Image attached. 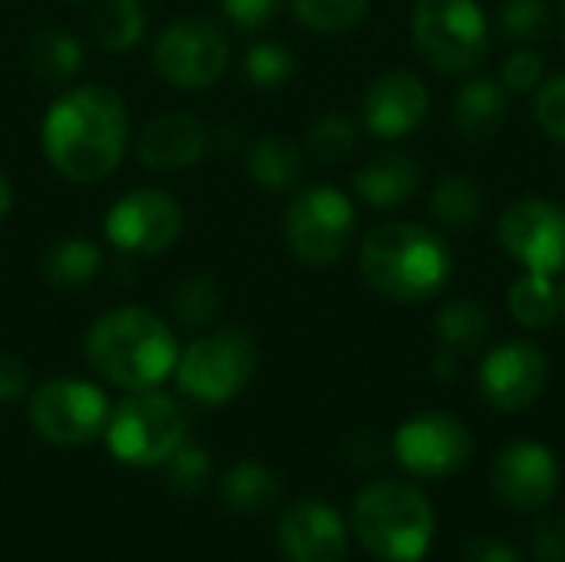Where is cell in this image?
<instances>
[{
    "label": "cell",
    "instance_id": "cell-20",
    "mask_svg": "<svg viewBox=\"0 0 565 562\" xmlns=\"http://www.w3.org/2000/svg\"><path fill=\"white\" fill-rule=\"evenodd\" d=\"M507 119V86L493 76L467 79L454 96V126L463 139L483 142Z\"/></svg>",
    "mask_w": 565,
    "mask_h": 562
},
{
    "label": "cell",
    "instance_id": "cell-41",
    "mask_svg": "<svg viewBox=\"0 0 565 562\" xmlns=\"http://www.w3.org/2000/svg\"><path fill=\"white\" fill-rule=\"evenodd\" d=\"M457 358H460V354H454V351H447V348H444V354L434 361V374H437V378H444V381H450V378L457 374Z\"/></svg>",
    "mask_w": 565,
    "mask_h": 562
},
{
    "label": "cell",
    "instance_id": "cell-24",
    "mask_svg": "<svg viewBox=\"0 0 565 562\" xmlns=\"http://www.w3.org/2000/svg\"><path fill=\"white\" fill-rule=\"evenodd\" d=\"M507 305H510V315L530 331H543L563 315L559 285L550 275H536V272H526L523 278L510 285Z\"/></svg>",
    "mask_w": 565,
    "mask_h": 562
},
{
    "label": "cell",
    "instance_id": "cell-23",
    "mask_svg": "<svg viewBox=\"0 0 565 562\" xmlns=\"http://www.w3.org/2000/svg\"><path fill=\"white\" fill-rule=\"evenodd\" d=\"M99 265H103V252L96 242L89 238H79V235H70V238H60L56 245L46 248L43 255V278L53 285V288H79L86 282H93L99 275Z\"/></svg>",
    "mask_w": 565,
    "mask_h": 562
},
{
    "label": "cell",
    "instance_id": "cell-7",
    "mask_svg": "<svg viewBox=\"0 0 565 562\" xmlns=\"http://www.w3.org/2000/svg\"><path fill=\"white\" fill-rule=\"evenodd\" d=\"M109 454L129 467L166 464L185 444V414L159 391H132L106 421Z\"/></svg>",
    "mask_w": 565,
    "mask_h": 562
},
{
    "label": "cell",
    "instance_id": "cell-6",
    "mask_svg": "<svg viewBox=\"0 0 565 562\" xmlns=\"http://www.w3.org/2000/svg\"><path fill=\"white\" fill-rule=\"evenodd\" d=\"M258 368V344L245 328L212 331L192 341L175 361V381L199 404H228L245 391Z\"/></svg>",
    "mask_w": 565,
    "mask_h": 562
},
{
    "label": "cell",
    "instance_id": "cell-38",
    "mask_svg": "<svg viewBox=\"0 0 565 562\" xmlns=\"http://www.w3.org/2000/svg\"><path fill=\"white\" fill-rule=\"evenodd\" d=\"M533 556L540 562H565V523L550 520L533 533Z\"/></svg>",
    "mask_w": 565,
    "mask_h": 562
},
{
    "label": "cell",
    "instance_id": "cell-3",
    "mask_svg": "<svg viewBox=\"0 0 565 562\" xmlns=\"http://www.w3.org/2000/svg\"><path fill=\"white\" fill-rule=\"evenodd\" d=\"M361 272L367 285L401 305H417L444 291L454 272L450 245L414 222H384L361 242Z\"/></svg>",
    "mask_w": 565,
    "mask_h": 562
},
{
    "label": "cell",
    "instance_id": "cell-22",
    "mask_svg": "<svg viewBox=\"0 0 565 562\" xmlns=\"http://www.w3.org/2000/svg\"><path fill=\"white\" fill-rule=\"evenodd\" d=\"M252 179L268 192H288L305 172V152L285 136H262L248 156Z\"/></svg>",
    "mask_w": 565,
    "mask_h": 562
},
{
    "label": "cell",
    "instance_id": "cell-42",
    "mask_svg": "<svg viewBox=\"0 0 565 562\" xmlns=\"http://www.w3.org/2000/svg\"><path fill=\"white\" fill-rule=\"evenodd\" d=\"M10 205H13V189H10V179H7V176L0 172V222L7 219Z\"/></svg>",
    "mask_w": 565,
    "mask_h": 562
},
{
    "label": "cell",
    "instance_id": "cell-32",
    "mask_svg": "<svg viewBox=\"0 0 565 562\" xmlns=\"http://www.w3.org/2000/svg\"><path fill=\"white\" fill-rule=\"evenodd\" d=\"M245 76L258 89H278L295 76V56L288 46H281L275 40L255 43L245 56Z\"/></svg>",
    "mask_w": 565,
    "mask_h": 562
},
{
    "label": "cell",
    "instance_id": "cell-5",
    "mask_svg": "<svg viewBox=\"0 0 565 562\" xmlns=\"http://www.w3.org/2000/svg\"><path fill=\"white\" fill-rule=\"evenodd\" d=\"M414 46L440 73L460 76L490 56V23L477 0H417Z\"/></svg>",
    "mask_w": 565,
    "mask_h": 562
},
{
    "label": "cell",
    "instance_id": "cell-21",
    "mask_svg": "<svg viewBox=\"0 0 565 562\" xmlns=\"http://www.w3.org/2000/svg\"><path fill=\"white\" fill-rule=\"evenodd\" d=\"M26 66L43 83H70L83 70V43L66 30H36L26 43Z\"/></svg>",
    "mask_w": 565,
    "mask_h": 562
},
{
    "label": "cell",
    "instance_id": "cell-37",
    "mask_svg": "<svg viewBox=\"0 0 565 562\" xmlns=\"http://www.w3.org/2000/svg\"><path fill=\"white\" fill-rule=\"evenodd\" d=\"M278 7H281V0H222L225 17L245 33L262 30L278 13Z\"/></svg>",
    "mask_w": 565,
    "mask_h": 562
},
{
    "label": "cell",
    "instance_id": "cell-18",
    "mask_svg": "<svg viewBox=\"0 0 565 562\" xmlns=\"http://www.w3.org/2000/svg\"><path fill=\"white\" fill-rule=\"evenodd\" d=\"M209 132L192 113H162L136 136V156L146 169L172 172L195 166L205 152Z\"/></svg>",
    "mask_w": 565,
    "mask_h": 562
},
{
    "label": "cell",
    "instance_id": "cell-12",
    "mask_svg": "<svg viewBox=\"0 0 565 562\" xmlns=\"http://www.w3.org/2000/svg\"><path fill=\"white\" fill-rule=\"evenodd\" d=\"M497 238L503 252L536 275H565V209L550 199H520L503 209Z\"/></svg>",
    "mask_w": 565,
    "mask_h": 562
},
{
    "label": "cell",
    "instance_id": "cell-4",
    "mask_svg": "<svg viewBox=\"0 0 565 562\" xmlns=\"http://www.w3.org/2000/svg\"><path fill=\"white\" fill-rule=\"evenodd\" d=\"M351 523L361 547L384 562H420L437 533L430 500L404 480L364 487L354 500Z\"/></svg>",
    "mask_w": 565,
    "mask_h": 562
},
{
    "label": "cell",
    "instance_id": "cell-31",
    "mask_svg": "<svg viewBox=\"0 0 565 562\" xmlns=\"http://www.w3.org/2000/svg\"><path fill=\"white\" fill-rule=\"evenodd\" d=\"M354 146H358V126L341 113H328L308 129V152L324 166L344 162L354 152Z\"/></svg>",
    "mask_w": 565,
    "mask_h": 562
},
{
    "label": "cell",
    "instance_id": "cell-9",
    "mask_svg": "<svg viewBox=\"0 0 565 562\" xmlns=\"http://www.w3.org/2000/svg\"><path fill=\"white\" fill-rule=\"evenodd\" d=\"M228 40L205 17L172 20L152 43L156 73L175 89H205L228 70Z\"/></svg>",
    "mask_w": 565,
    "mask_h": 562
},
{
    "label": "cell",
    "instance_id": "cell-39",
    "mask_svg": "<svg viewBox=\"0 0 565 562\" xmlns=\"http://www.w3.org/2000/svg\"><path fill=\"white\" fill-rule=\"evenodd\" d=\"M26 391V368L13 354H0V404L20 401Z\"/></svg>",
    "mask_w": 565,
    "mask_h": 562
},
{
    "label": "cell",
    "instance_id": "cell-13",
    "mask_svg": "<svg viewBox=\"0 0 565 562\" xmlns=\"http://www.w3.org/2000/svg\"><path fill=\"white\" fill-rule=\"evenodd\" d=\"M182 205L159 189H132L103 219L106 238L126 255H159L182 235Z\"/></svg>",
    "mask_w": 565,
    "mask_h": 562
},
{
    "label": "cell",
    "instance_id": "cell-30",
    "mask_svg": "<svg viewBox=\"0 0 565 562\" xmlns=\"http://www.w3.org/2000/svg\"><path fill=\"white\" fill-rule=\"evenodd\" d=\"M218 311H222V291H218V285L212 278L195 275V278H185V282L175 285V291H172V315L182 325L202 328Z\"/></svg>",
    "mask_w": 565,
    "mask_h": 562
},
{
    "label": "cell",
    "instance_id": "cell-10",
    "mask_svg": "<svg viewBox=\"0 0 565 562\" xmlns=\"http://www.w3.org/2000/svg\"><path fill=\"white\" fill-rule=\"evenodd\" d=\"M106 421L109 401L89 381L56 378L30 397V424L53 447H83L106 431Z\"/></svg>",
    "mask_w": 565,
    "mask_h": 562
},
{
    "label": "cell",
    "instance_id": "cell-36",
    "mask_svg": "<svg viewBox=\"0 0 565 562\" xmlns=\"http://www.w3.org/2000/svg\"><path fill=\"white\" fill-rule=\"evenodd\" d=\"M169 480H172V487L179 490V494H195L202 484H205V477H209V457L202 454V450H195V447H179L172 457H169Z\"/></svg>",
    "mask_w": 565,
    "mask_h": 562
},
{
    "label": "cell",
    "instance_id": "cell-43",
    "mask_svg": "<svg viewBox=\"0 0 565 562\" xmlns=\"http://www.w3.org/2000/svg\"><path fill=\"white\" fill-rule=\"evenodd\" d=\"M559 17H563V36H565V0H563V10H559Z\"/></svg>",
    "mask_w": 565,
    "mask_h": 562
},
{
    "label": "cell",
    "instance_id": "cell-17",
    "mask_svg": "<svg viewBox=\"0 0 565 562\" xmlns=\"http://www.w3.org/2000/svg\"><path fill=\"white\" fill-rule=\"evenodd\" d=\"M278 547L288 562H344L348 527L341 513L321 500H301L278 523Z\"/></svg>",
    "mask_w": 565,
    "mask_h": 562
},
{
    "label": "cell",
    "instance_id": "cell-11",
    "mask_svg": "<svg viewBox=\"0 0 565 562\" xmlns=\"http://www.w3.org/2000/svg\"><path fill=\"white\" fill-rule=\"evenodd\" d=\"M394 457L407 474L420 480H444L470 464L473 437L454 414L424 411L397 427Z\"/></svg>",
    "mask_w": 565,
    "mask_h": 562
},
{
    "label": "cell",
    "instance_id": "cell-29",
    "mask_svg": "<svg viewBox=\"0 0 565 562\" xmlns=\"http://www.w3.org/2000/svg\"><path fill=\"white\" fill-rule=\"evenodd\" d=\"M371 0H291L295 17L315 33H348L367 17Z\"/></svg>",
    "mask_w": 565,
    "mask_h": 562
},
{
    "label": "cell",
    "instance_id": "cell-34",
    "mask_svg": "<svg viewBox=\"0 0 565 562\" xmlns=\"http://www.w3.org/2000/svg\"><path fill=\"white\" fill-rule=\"evenodd\" d=\"M533 116L553 142L565 146V73L536 86Z\"/></svg>",
    "mask_w": 565,
    "mask_h": 562
},
{
    "label": "cell",
    "instance_id": "cell-15",
    "mask_svg": "<svg viewBox=\"0 0 565 562\" xmlns=\"http://www.w3.org/2000/svg\"><path fill=\"white\" fill-rule=\"evenodd\" d=\"M497 497L520 513H536L553 503L559 490V460L546 444L513 441L493 460Z\"/></svg>",
    "mask_w": 565,
    "mask_h": 562
},
{
    "label": "cell",
    "instance_id": "cell-1",
    "mask_svg": "<svg viewBox=\"0 0 565 562\" xmlns=\"http://www.w3.org/2000/svg\"><path fill=\"white\" fill-rule=\"evenodd\" d=\"M43 156L70 182H99L116 172L129 146V113L109 86H73L43 116Z\"/></svg>",
    "mask_w": 565,
    "mask_h": 562
},
{
    "label": "cell",
    "instance_id": "cell-19",
    "mask_svg": "<svg viewBox=\"0 0 565 562\" xmlns=\"http://www.w3.org/2000/svg\"><path fill=\"white\" fill-rule=\"evenodd\" d=\"M354 192L374 205V209H397L404 202H411L420 185H424V172L417 166L414 156L407 152H384L374 156L371 162H364L354 172Z\"/></svg>",
    "mask_w": 565,
    "mask_h": 562
},
{
    "label": "cell",
    "instance_id": "cell-40",
    "mask_svg": "<svg viewBox=\"0 0 565 562\" xmlns=\"http://www.w3.org/2000/svg\"><path fill=\"white\" fill-rule=\"evenodd\" d=\"M467 562H523L507 540L480 537L467 547Z\"/></svg>",
    "mask_w": 565,
    "mask_h": 562
},
{
    "label": "cell",
    "instance_id": "cell-16",
    "mask_svg": "<svg viewBox=\"0 0 565 562\" xmlns=\"http://www.w3.org/2000/svg\"><path fill=\"white\" fill-rule=\"evenodd\" d=\"M364 126L377 139H404L411 136L430 113V89L411 70H387L371 79L364 89Z\"/></svg>",
    "mask_w": 565,
    "mask_h": 562
},
{
    "label": "cell",
    "instance_id": "cell-35",
    "mask_svg": "<svg viewBox=\"0 0 565 562\" xmlns=\"http://www.w3.org/2000/svg\"><path fill=\"white\" fill-rule=\"evenodd\" d=\"M543 73H546V60L536 50H516L507 56L500 70V83L507 86V93H533L543 83Z\"/></svg>",
    "mask_w": 565,
    "mask_h": 562
},
{
    "label": "cell",
    "instance_id": "cell-25",
    "mask_svg": "<svg viewBox=\"0 0 565 562\" xmlns=\"http://www.w3.org/2000/svg\"><path fill=\"white\" fill-rule=\"evenodd\" d=\"M434 331H437V338L444 341L447 351L470 354V351H477V348L487 344V338L493 331V318H490V311L480 301L457 298V301H450V305L440 308Z\"/></svg>",
    "mask_w": 565,
    "mask_h": 562
},
{
    "label": "cell",
    "instance_id": "cell-44",
    "mask_svg": "<svg viewBox=\"0 0 565 562\" xmlns=\"http://www.w3.org/2000/svg\"><path fill=\"white\" fill-rule=\"evenodd\" d=\"M559 295H563V311H565V282H563V288H559Z\"/></svg>",
    "mask_w": 565,
    "mask_h": 562
},
{
    "label": "cell",
    "instance_id": "cell-28",
    "mask_svg": "<svg viewBox=\"0 0 565 562\" xmlns=\"http://www.w3.org/2000/svg\"><path fill=\"white\" fill-rule=\"evenodd\" d=\"M483 209V192L470 176H444L434 189H430V212L450 225V229H467L480 219Z\"/></svg>",
    "mask_w": 565,
    "mask_h": 562
},
{
    "label": "cell",
    "instance_id": "cell-27",
    "mask_svg": "<svg viewBox=\"0 0 565 562\" xmlns=\"http://www.w3.org/2000/svg\"><path fill=\"white\" fill-rule=\"evenodd\" d=\"M146 33V13L139 0H103L93 13V36L109 53H126Z\"/></svg>",
    "mask_w": 565,
    "mask_h": 562
},
{
    "label": "cell",
    "instance_id": "cell-8",
    "mask_svg": "<svg viewBox=\"0 0 565 562\" xmlns=\"http://www.w3.org/2000/svg\"><path fill=\"white\" fill-rule=\"evenodd\" d=\"M354 202L334 185L301 189L285 212V238L295 258L311 268L341 262L354 238Z\"/></svg>",
    "mask_w": 565,
    "mask_h": 562
},
{
    "label": "cell",
    "instance_id": "cell-2",
    "mask_svg": "<svg viewBox=\"0 0 565 562\" xmlns=\"http://www.w3.org/2000/svg\"><path fill=\"white\" fill-rule=\"evenodd\" d=\"M86 361L103 381L129 394L152 391L175 371L179 341L149 308L122 305L103 311L86 331Z\"/></svg>",
    "mask_w": 565,
    "mask_h": 562
},
{
    "label": "cell",
    "instance_id": "cell-33",
    "mask_svg": "<svg viewBox=\"0 0 565 562\" xmlns=\"http://www.w3.org/2000/svg\"><path fill=\"white\" fill-rule=\"evenodd\" d=\"M500 26L510 40L533 43L550 33V7L543 0H507L500 10Z\"/></svg>",
    "mask_w": 565,
    "mask_h": 562
},
{
    "label": "cell",
    "instance_id": "cell-26",
    "mask_svg": "<svg viewBox=\"0 0 565 562\" xmlns=\"http://www.w3.org/2000/svg\"><path fill=\"white\" fill-rule=\"evenodd\" d=\"M278 490H281L278 477L265 464H255V460L235 464L222 480V500L235 513H258L271 507L278 500Z\"/></svg>",
    "mask_w": 565,
    "mask_h": 562
},
{
    "label": "cell",
    "instance_id": "cell-14",
    "mask_svg": "<svg viewBox=\"0 0 565 562\" xmlns=\"http://www.w3.org/2000/svg\"><path fill=\"white\" fill-rule=\"evenodd\" d=\"M550 381V361L533 341H507L480 364V394L493 411L516 414L540 401Z\"/></svg>",
    "mask_w": 565,
    "mask_h": 562
}]
</instances>
